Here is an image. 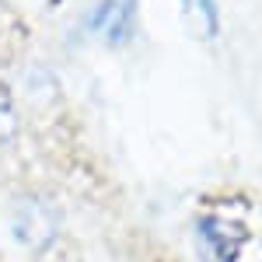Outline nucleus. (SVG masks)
Masks as SVG:
<instances>
[{
	"label": "nucleus",
	"mask_w": 262,
	"mask_h": 262,
	"mask_svg": "<svg viewBox=\"0 0 262 262\" xmlns=\"http://www.w3.org/2000/svg\"><path fill=\"white\" fill-rule=\"evenodd\" d=\"M182 21L196 32V39L206 46H217L224 35V7L221 0H175Z\"/></svg>",
	"instance_id": "20e7f679"
},
{
	"label": "nucleus",
	"mask_w": 262,
	"mask_h": 262,
	"mask_svg": "<svg viewBox=\"0 0 262 262\" xmlns=\"http://www.w3.org/2000/svg\"><path fill=\"white\" fill-rule=\"evenodd\" d=\"M25 129V108H21L14 88L7 84V77H0V154L14 150Z\"/></svg>",
	"instance_id": "39448f33"
},
{
	"label": "nucleus",
	"mask_w": 262,
	"mask_h": 262,
	"mask_svg": "<svg viewBox=\"0 0 262 262\" xmlns=\"http://www.w3.org/2000/svg\"><path fill=\"white\" fill-rule=\"evenodd\" d=\"M192 252L200 262H242L255 242L252 203L242 192L210 196L189 221Z\"/></svg>",
	"instance_id": "f257e3e1"
},
{
	"label": "nucleus",
	"mask_w": 262,
	"mask_h": 262,
	"mask_svg": "<svg viewBox=\"0 0 262 262\" xmlns=\"http://www.w3.org/2000/svg\"><path fill=\"white\" fill-rule=\"evenodd\" d=\"M7 84L14 88L25 112H49V108H60L63 101V84L56 70L42 60L14 63V77H7Z\"/></svg>",
	"instance_id": "7ed1b4c3"
},
{
	"label": "nucleus",
	"mask_w": 262,
	"mask_h": 262,
	"mask_svg": "<svg viewBox=\"0 0 262 262\" xmlns=\"http://www.w3.org/2000/svg\"><path fill=\"white\" fill-rule=\"evenodd\" d=\"M7 231L11 238L18 242L21 252H28L32 259H49L63 242V206L49 192H21L18 200L11 203V213H7Z\"/></svg>",
	"instance_id": "f03ea898"
}]
</instances>
